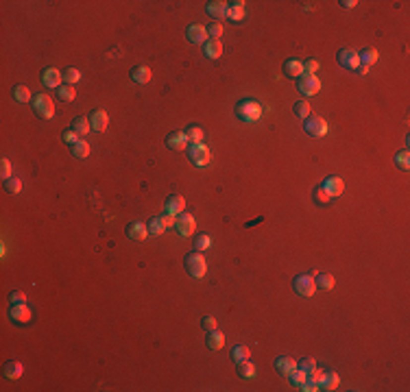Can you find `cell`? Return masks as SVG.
<instances>
[{"label": "cell", "instance_id": "7402d4cb", "mask_svg": "<svg viewBox=\"0 0 410 392\" xmlns=\"http://www.w3.org/2000/svg\"><path fill=\"white\" fill-rule=\"evenodd\" d=\"M205 342H207V349L218 351V349H223V344H225V336H223L218 329H212L210 334L205 336Z\"/></svg>", "mask_w": 410, "mask_h": 392}, {"label": "cell", "instance_id": "7a4b0ae2", "mask_svg": "<svg viewBox=\"0 0 410 392\" xmlns=\"http://www.w3.org/2000/svg\"><path fill=\"white\" fill-rule=\"evenodd\" d=\"M31 103H33V112L40 115V118L51 120L55 115V103H53V98L48 96V94H35Z\"/></svg>", "mask_w": 410, "mask_h": 392}, {"label": "cell", "instance_id": "d590c367", "mask_svg": "<svg viewBox=\"0 0 410 392\" xmlns=\"http://www.w3.org/2000/svg\"><path fill=\"white\" fill-rule=\"evenodd\" d=\"M146 229H149V233H153V235H162L164 231H166V227H164V223H162V218L160 216H155V218H151L149 220V224H146Z\"/></svg>", "mask_w": 410, "mask_h": 392}, {"label": "cell", "instance_id": "2e32d148", "mask_svg": "<svg viewBox=\"0 0 410 392\" xmlns=\"http://www.w3.org/2000/svg\"><path fill=\"white\" fill-rule=\"evenodd\" d=\"M166 144H168V148H173V151H183V148L188 146V137H185L183 131H173V133L166 137Z\"/></svg>", "mask_w": 410, "mask_h": 392}, {"label": "cell", "instance_id": "816d5d0a", "mask_svg": "<svg viewBox=\"0 0 410 392\" xmlns=\"http://www.w3.org/2000/svg\"><path fill=\"white\" fill-rule=\"evenodd\" d=\"M207 33H210V35L214 37V40H218V37L223 35V26L218 24V22H216V24H210V29H207Z\"/></svg>", "mask_w": 410, "mask_h": 392}, {"label": "cell", "instance_id": "44dd1931", "mask_svg": "<svg viewBox=\"0 0 410 392\" xmlns=\"http://www.w3.org/2000/svg\"><path fill=\"white\" fill-rule=\"evenodd\" d=\"M207 13L216 20H223L227 18V2H221V0H212L207 2Z\"/></svg>", "mask_w": 410, "mask_h": 392}, {"label": "cell", "instance_id": "8fae6325", "mask_svg": "<svg viewBox=\"0 0 410 392\" xmlns=\"http://www.w3.org/2000/svg\"><path fill=\"white\" fill-rule=\"evenodd\" d=\"M146 235H149V229H146L144 223L135 220V223H129V224H127V237H129V240L142 242V240H146Z\"/></svg>", "mask_w": 410, "mask_h": 392}, {"label": "cell", "instance_id": "9c48e42d", "mask_svg": "<svg viewBox=\"0 0 410 392\" xmlns=\"http://www.w3.org/2000/svg\"><path fill=\"white\" fill-rule=\"evenodd\" d=\"M175 227H177L179 235L188 237V235H192L194 231H196V220L192 218V214H179V218H177V223H175Z\"/></svg>", "mask_w": 410, "mask_h": 392}, {"label": "cell", "instance_id": "d6a6232c", "mask_svg": "<svg viewBox=\"0 0 410 392\" xmlns=\"http://www.w3.org/2000/svg\"><path fill=\"white\" fill-rule=\"evenodd\" d=\"M13 98L18 103H29V101H33V96H31V90L26 85H15L13 87Z\"/></svg>", "mask_w": 410, "mask_h": 392}, {"label": "cell", "instance_id": "f35d334b", "mask_svg": "<svg viewBox=\"0 0 410 392\" xmlns=\"http://www.w3.org/2000/svg\"><path fill=\"white\" fill-rule=\"evenodd\" d=\"M63 79H65V85H74V83L81 81V72L76 68H68L63 72Z\"/></svg>", "mask_w": 410, "mask_h": 392}, {"label": "cell", "instance_id": "d6986e66", "mask_svg": "<svg viewBox=\"0 0 410 392\" xmlns=\"http://www.w3.org/2000/svg\"><path fill=\"white\" fill-rule=\"evenodd\" d=\"M284 74L291 76V79H299L303 74V63L297 59H286L284 61Z\"/></svg>", "mask_w": 410, "mask_h": 392}, {"label": "cell", "instance_id": "484cf974", "mask_svg": "<svg viewBox=\"0 0 410 392\" xmlns=\"http://www.w3.org/2000/svg\"><path fill=\"white\" fill-rule=\"evenodd\" d=\"M131 79L135 83H140V85H146V83L151 81V70L146 68V65H135V68L131 70Z\"/></svg>", "mask_w": 410, "mask_h": 392}, {"label": "cell", "instance_id": "e575fe53", "mask_svg": "<svg viewBox=\"0 0 410 392\" xmlns=\"http://www.w3.org/2000/svg\"><path fill=\"white\" fill-rule=\"evenodd\" d=\"M57 96H59V101H63V103H70V101H74L76 98V90L72 85H61L57 90Z\"/></svg>", "mask_w": 410, "mask_h": 392}, {"label": "cell", "instance_id": "74e56055", "mask_svg": "<svg viewBox=\"0 0 410 392\" xmlns=\"http://www.w3.org/2000/svg\"><path fill=\"white\" fill-rule=\"evenodd\" d=\"M310 112H312V107H310V103H305V101H299V103H294V113H297L299 118H310Z\"/></svg>", "mask_w": 410, "mask_h": 392}, {"label": "cell", "instance_id": "f6af8a7d", "mask_svg": "<svg viewBox=\"0 0 410 392\" xmlns=\"http://www.w3.org/2000/svg\"><path fill=\"white\" fill-rule=\"evenodd\" d=\"M210 244H212V240H210L207 235H196V237H194V248H196L199 253L205 251V248H210Z\"/></svg>", "mask_w": 410, "mask_h": 392}, {"label": "cell", "instance_id": "f1b7e54d", "mask_svg": "<svg viewBox=\"0 0 410 392\" xmlns=\"http://www.w3.org/2000/svg\"><path fill=\"white\" fill-rule=\"evenodd\" d=\"M314 281H316V288H323V290H332L334 288V283H336L330 273H319L314 277Z\"/></svg>", "mask_w": 410, "mask_h": 392}, {"label": "cell", "instance_id": "7c38bea8", "mask_svg": "<svg viewBox=\"0 0 410 392\" xmlns=\"http://www.w3.org/2000/svg\"><path fill=\"white\" fill-rule=\"evenodd\" d=\"M61 79H63V74L59 72L57 68H44L42 70V83L46 87H61Z\"/></svg>", "mask_w": 410, "mask_h": 392}, {"label": "cell", "instance_id": "836d02e7", "mask_svg": "<svg viewBox=\"0 0 410 392\" xmlns=\"http://www.w3.org/2000/svg\"><path fill=\"white\" fill-rule=\"evenodd\" d=\"M249 355H251V353H249V346H244V344H236V346L232 349V360L236 362V364H238V362L249 360Z\"/></svg>", "mask_w": 410, "mask_h": 392}, {"label": "cell", "instance_id": "8992f818", "mask_svg": "<svg viewBox=\"0 0 410 392\" xmlns=\"http://www.w3.org/2000/svg\"><path fill=\"white\" fill-rule=\"evenodd\" d=\"M293 288L301 296H312L316 292V281L312 275H299V277L293 279Z\"/></svg>", "mask_w": 410, "mask_h": 392}, {"label": "cell", "instance_id": "f5cc1de1", "mask_svg": "<svg viewBox=\"0 0 410 392\" xmlns=\"http://www.w3.org/2000/svg\"><path fill=\"white\" fill-rule=\"evenodd\" d=\"M341 4H343V7H347V9H351V7H356L358 2H356V0H341Z\"/></svg>", "mask_w": 410, "mask_h": 392}, {"label": "cell", "instance_id": "ab89813d", "mask_svg": "<svg viewBox=\"0 0 410 392\" xmlns=\"http://www.w3.org/2000/svg\"><path fill=\"white\" fill-rule=\"evenodd\" d=\"M4 190H7L9 194H18V192L22 190V181L15 179V176H11V179L4 181Z\"/></svg>", "mask_w": 410, "mask_h": 392}, {"label": "cell", "instance_id": "5bb4252c", "mask_svg": "<svg viewBox=\"0 0 410 392\" xmlns=\"http://www.w3.org/2000/svg\"><path fill=\"white\" fill-rule=\"evenodd\" d=\"M90 122H92V131L103 133V131L107 129V124H109V115L103 112V109H94L92 115H90Z\"/></svg>", "mask_w": 410, "mask_h": 392}, {"label": "cell", "instance_id": "7dc6e473", "mask_svg": "<svg viewBox=\"0 0 410 392\" xmlns=\"http://www.w3.org/2000/svg\"><path fill=\"white\" fill-rule=\"evenodd\" d=\"M24 301H26V294L22 290H13L9 294V303H11V305H20V303H24Z\"/></svg>", "mask_w": 410, "mask_h": 392}, {"label": "cell", "instance_id": "277c9868", "mask_svg": "<svg viewBox=\"0 0 410 392\" xmlns=\"http://www.w3.org/2000/svg\"><path fill=\"white\" fill-rule=\"evenodd\" d=\"M188 155H190V159H192V164L199 166V168H203V166H207L212 162V153H210V148H207L203 142H201V144H190L188 146Z\"/></svg>", "mask_w": 410, "mask_h": 392}, {"label": "cell", "instance_id": "60d3db41", "mask_svg": "<svg viewBox=\"0 0 410 392\" xmlns=\"http://www.w3.org/2000/svg\"><path fill=\"white\" fill-rule=\"evenodd\" d=\"M314 198H316V203H319V205H327V203L332 201V196L325 192L323 185H319V187L314 190Z\"/></svg>", "mask_w": 410, "mask_h": 392}, {"label": "cell", "instance_id": "8d00e7d4", "mask_svg": "<svg viewBox=\"0 0 410 392\" xmlns=\"http://www.w3.org/2000/svg\"><path fill=\"white\" fill-rule=\"evenodd\" d=\"M395 166L402 170H408L410 168V153L408 151H402L395 155Z\"/></svg>", "mask_w": 410, "mask_h": 392}, {"label": "cell", "instance_id": "ffe728a7", "mask_svg": "<svg viewBox=\"0 0 410 392\" xmlns=\"http://www.w3.org/2000/svg\"><path fill=\"white\" fill-rule=\"evenodd\" d=\"M185 37H188L192 44H205L207 31L203 29V26H199V24H192V26H188V31H185Z\"/></svg>", "mask_w": 410, "mask_h": 392}, {"label": "cell", "instance_id": "52a82bcc", "mask_svg": "<svg viewBox=\"0 0 410 392\" xmlns=\"http://www.w3.org/2000/svg\"><path fill=\"white\" fill-rule=\"evenodd\" d=\"M303 129H305V133L312 137H323L327 133V122L323 118H319V115H310V118H305Z\"/></svg>", "mask_w": 410, "mask_h": 392}, {"label": "cell", "instance_id": "6da1fadb", "mask_svg": "<svg viewBox=\"0 0 410 392\" xmlns=\"http://www.w3.org/2000/svg\"><path fill=\"white\" fill-rule=\"evenodd\" d=\"M236 115L242 122H258L262 118V105L253 98H244L236 105Z\"/></svg>", "mask_w": 410, "mask_h": 392}, {"label": "cell", "instance_id": "bcb514c9", "mask_svg": "<svg viewBox=\"0 0 410 392\" xmlns=\"http://www.w3.org/2000/svg\"><path fill=\"white\" fill-rule=\"evenodd\" d=\"M0 176H2L4 181L11 179V162H9L7 157H4V159H0Z\"/></svg>", "mask_w": 410, "mask_h": 392}, {"label": "cell", "instance_id": "1f68e13d", "mask_svg": "<svg viewBox=\"0 0 410 392\" xmlns=\"http://www.w3.org/2000/svg\"><path fill=\"white\" fill-rule=\"evenodd\" d=\"M183 133L188 137V144H201V142H203V131H201L199 126H188Z\"/></svg>", "mask_w": 410, "mask_h": 392}, {"label": "cell", "instance_id": "d4e9b609", "mask_svg": "<svg viewBox=\"0 0 410 392\" xmlns=\"http://www.w3.org/2000/svg\"><path fill=\"white\" fill-rule=\"evenodd\" d=\"M72 129L79 133L81 137H85L87 133L92 131V122H90V118H85V115H76V118L72 120Z\"/></svg>", "mask_w": 410, "mask_h": 392}, {"label": "cell", "instance_id": "c3c4849f", "mask_svg": "<svg viewBox=\"0 0 410 392\" xmlns=\"http://www.w3.org/2000/svg\"><path fill=\"white\" fill-rule=\"evenodd\" d=\"M303 63V74H314L319 70V61L316 59H308V61H301Z\"/></svg>", "mask_w": 410, "mask_h": 392}, {"label": "cell", "instance_id": "cb8c5ba5", "mask_svg": "<svg viewBox=\"0 0 410 392\" xmlns=\"http://www.w3.org/2000/svg\"><path fill=\"white\" fill-rule=\"evenodd\" d=\"M227 18L234 22H240L244 18V2L242 0H236V2H227Z\"/></svg>", "mask_w": 410, "mask_h": 392}, {"label": "cell", "instance_id": "ba28073f", "mask_svg": "<svg viewBox=\"0 0 410 392\" xmlns=\"http://www.w3.org/2000/svg\"><path fill=\"white\" fill-rule=\"evenodd\" d=\"M336 59H338V63H341L343 68H347V70H358V65H360L358 53L351 51V48H341L338 55H336Z\"/></svg>", "mask_w": 410, "mask_h": 392}, {"label": "cell", "instance_id": "b9f144b4", "mask_svg": "<svg viewBox=\"0 0 410 392\" xmlns=\"http://www.w3.org/2000/svg\"><path fill=\"white\" fill-rule=\"evenodd\" d=\"M61 140L65 142V144L74 146V144H76V142H79V140H81V135H79V133H76V131H74V129H68V131H63V133H61Z\"/></svg>", "mask_w": 410, "mask_h": 392}, {"label": "cell", "instance_id": "30bf717a", "mask_svg": "<svg viewBox=\"0 0 410 392\" xmlns=\"http://www.w3.org/2000/svg\"><path fill=\"white\" fill-rule=\"evenodd\" d=\"M9 318L13 320V323H18V325H26V323H31L33 312L24 305V303H20V305H11L9 307Z\"/></svg>", "mask_w": 410, "mask_h": 392}, {"label": "cell", "instance_id": "f907efd6", "mask_svg": "<svg viewBox=\"0 0 410 392\" xmlns=\"http://www.w3.org/2000/svg\"><path fill=\"white\" fill-rule=\"evenodd\" d=\"M162 223H164V227L166 229H171V227H175V223H177V218L173 216V214H162Z\"/></svg>", "mask_w": 410, "mask_h": 392}, {"label": "cell", "instance_id": "603a6c76", "mask_svg": "<svg viewBox=\"0 0 410 392\" xmlns=\"http://www.w3.org/2000/svg\"><path fill=\"white\" fill-rule=\"evenodd\" d=\"M183 207H185L183 196L173 194V196L166 201V214H173V216H177V214H183Z\"/></svg>", "mask_w": 410, "mask_h": 392}, {"label": "cell", "instance_id": "4316f807", "mask_svg": "<svg viewBox=\"0 0 410 392\" xmlns=\"http://www.w3.org/2000/svg\"><path fill=\"white\" fill-rule=\"evenodd\" d=\"M22 371H24V366H22L18 360H9L7 364H4V377H7V379L22 377Z\"/></svg>", "mask_w": 410, "mask_h": 392}, {"label": "cell", "instance_id": "db71d44e", "mask_svg": "<svg viewBox=\"0 0 410 392\" xmlns=\"http://www.w3.org/2000/svg\"><path fill=\"white\" fill-rule=\"evenodd\" d=\"M367 72H369V68H367V65L360 63V65H358V74H367Z\"/></svg>", "mask_w": 410, "mask_h": 392}, {"label": "cell", "instance_id": "f546056e", "mask_svg": "<svg viewBox=\"0 0 410 392\" xmlns=\"http://www.w3.org/2000/svg\"><path fill=\"white\" fill-rule=\"evenodd\" d=\"M70 148H72V155H74L76 159H85L87 155H90V144H87L83 137H81V140L76 142L74 146H70Z\"/></svg>", "mask_w": 410, "mask_h": 392}, {"label": "cell", "instance_id": "83f0119b", "mask_svg": "<svg viewBox=\"0 0 410 392\" xmlns=\"http://www.w3.org/2000/svg\"><path fill=\"white\" fill-rule=\"evenodd\" d=\"M358 59H360V63L369 68V65H373L375 61H378L380 55H378L375 48H362V53H358Z\"/></svg>", "mask_w": 410, "mask_h": 392}, {"label": "cell", "instance_id": "5b68a950", "mask_svg": "<svg viewBox=\"0 0 410 392\" xmlns=\"http://www.w3.org/2000/svg\"><path fill=\"white\" fill-rule=\"evenodd\" d=\"M297 90L303 94V96H314V94L321 92V81L316 74H301L297 81Z\"/></svg>", "mask_w": 410, "mask_h": 392}, {"label": "cell", "instance_id": "e0dca14e", "mask_svg": "<svg viewBox=\"0 0 410 392\" xmlns=\"http://www.w3.org/2000/svg\"><path fill=\"white\" fill-rule=\"evenodd\" d=\"M294 368H297V362L293 360V357H288V355H282V357H277L275 360V371L284 375V377H288Z\"/></svg>", "mask_w": 410, "mask_h": 392}, {"label": "cell", "instance_id": "4dcf8cb0", "mask_svg": "<svg viewBox=\"0 0 410 392\" xmlns=\"http://www.w3.org/2000/svg\"><path fill=\"white\" fill-rule=\"evenodd\" d=\"M238 375L242 379H251V377H255V366L253 364H251L249 360H244V362H238Z\"/></svg>", "mask_w": 410, "mask_h": 392}, {"label": "cell", "instance_id": "7bdbcfd3", "mask_svg": "<svg viewBox=\"0 0 410 392\" xmlns=\"http://www.w3.org/2000/svg\"><path fill=\"white\" fill-rule=\"evenodd\" d=\"M288 379H291V384H293V386H297V388H299V386L305 382V373L301 371V368H294V371L288 375Z\"/></svg>", "mask_w": 410, "mask_h": 392}, {"label": "cell", "instance_id": "3957f363", "mask_svg": "<svg viewBox=\"0 0 410 392\" xmlns=\"http://www.w3.org/2000/svg\"><path fill=\"white\" fill-rule=\"evenodd\" d=\"M185 270H188V275H190V277H194V279L205 277V273H207V262H205V257L201 255L199 251H196V253H190V255H185Z\"/></svg>", "mask_w": 410, "mask_h": 392}, {"label": "cell", "instance_id": "9a60e30c", "mask_svg": "<svg viewBox=\"0 0 410 392\" xmlns=\"http://www.w3.org/2000/svg\"><path fill=\"white\" fill-rule=\"evenodd\" d=\"M338 375L334 371H323L319 377V390H336L338 388Z\"/></svg>", "mask_w": 410, "mask_h": 392}, {"label": "cell", "instance_id": "ac0fdd59", "mask_svg": "<svg viewBox=\"0 0 410 392\" xmlns=\"http://www.w3.org/2000/svg\"><path fill=\"white\" fill-rule=\"evenodd\" d=\"M203 55L207 59H218L223 55V42L221 40H207L203 44Z\"/></svg>", "mask_w": 410, "mask_h": 392}, {"label": "cell", "instance_id": "4fadbf2b", "mask_svg": "<svg viewBox=\"0 0 410 392\" xmlns=\"http://www.w3.org/2000/svg\"><path fill=\"white\" fill-rule=\"evenodd\" d=\"M321 185L325 187V192H327V194H330L332 198L341 196V194H343V190H345V183H343L341 176H327V179H325Z\"/></svg>", "mask_w": 410, "mask_h": 392}, {"label": "cell", "instance_id": "ee69618b", "mask_svg": "<svg viewBox=\"0 0 410 392\" xmlns=\"http://www.w3.org/2000/svg\"><path fill=\"white\" fill-rule=\"evenodd\" d=\"M297 368H301L303 373H310V371H314L316 368V360L314 357H303L301 362H297Z\"/></svg>", "mask_w": 410, "mask_h": 392}, {"label": "cell", "instance_id": "681fc988", "mask_svg": "<svg viewBox=\"0 0 410 392\" xmlns=\"http://www.w3.org/2000/svg\"><path fill=\"white\" fill-rule=\"evenodd\" d=\"M201 327H203L205 331L216 329V318H212V316H203V318H201Z\"/></svg>", "mask_w": 410, "mask_h": 392}]
</instances>
